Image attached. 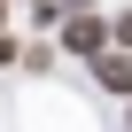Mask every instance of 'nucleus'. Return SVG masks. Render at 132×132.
<instances>
[{"label":"nucleus","instance_id":"nucleus-1","mask_svg":"<svg viewBox=\"0 0 132 132\" xmlns=\"http://www.w3.org/2000/svg\"><path fill=\"white\" fill-rule=\"evenodd\" d=\"M62 47H70V54H86V62H93V54L109 47V23H101L93 8H86V16H70V23H62Z\"/></svg>","mask_w":132,"mask_h":132},{"label":"nucleus","instance_id":"nucleus-2","mask_svg":"<svg viewBox=\"0 0 132 132\" xmlns=\"http://www.w3.org/2000/svg\"><path fill=\"white\" fill-rule=\"evenodd\" d=\"M93 78H101L109 93H132V54H124V47H117V54L101 47V54H93Z\"/></svg>","mask_w":132,"mask_h":132},{"label":"nucleus","instance_id":"nucleus-3","mask_svg":"<svg viewBox=\"0 0 132 132\" xmlns=\"http://www.w3.org/2000/svg\"><path fill=\"white\" fill-rule=\"evenodd\" d=\"M117 47H124V54H132V8H124V16H117Z\"/></svg>","mask_w":132,"mask_h":132},{"label":"nucleus","instance_id":"nucleus-4","mask_svg":"<svg viewBox=\"0 0 132 132\" xmlns=\"http://www.w3.org/2000/svg\"><path fill=\"white\" fill-rule=\"evenodd\" d=\"M0 62H16V39H8V31H0Z\"/></svg>","mask_w":132,"mask_h":132},{"label":"nucleus","instance_id":"nucleus-5","mask_svg":"<svg viewBox=\"0 0 132 132\" xmlns=\"http://www.w3.org/2000/svg\"><path fill=\"white\" fill-rule=\"evenodd\" d=\"M62 8H78V16H86V8H93V0H62Z\"/></svg>","mask_w":132,"mask_h":132},{"label":"nucleus","instance_id":"nucleus-6","mask_svg":"<svg viewBox=\"0 0 132 132\" xmlns=\"http://www.w3.org/2000/svg\"><path fill=\"white\" fill-rule=\"evenodd\" d=\"M0 16H8V0H0Z\"/></svg>","mask_w":132,"mask_h":132}]
</instances>
